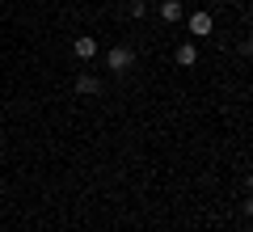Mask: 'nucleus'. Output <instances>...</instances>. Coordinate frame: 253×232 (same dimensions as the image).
<instances>
[{"label":"nucleus","mask_w":253,"mask_h":232,"mask_svg":"<svg viewBox=\"0 0 253 232\" xmlns=\"http://www.w3.org/2000/svg\"><path fill=\"white\" fill-rule=\"evenodd\" d=\"M106 63H110L114 72H131V63H135V51H131V46H110Z\"/></svg>","instance_id":"f257e3e1"},{"label":"nucleus","mask_w":253,"mask_h":232,"mask_svg":"<svg viewBox=\"0 0 253 232\" xmlns=\"http://www.w3.org/2000/svg\"><path fill=\"white\" fill-rule=\"evenodd\" d=\"M211 30H215V21H211V13H190V34H194V38L211 34Z\"/></svg>","instance_id":"f03ea898"},{"label":"nucleus","mask_w":253,"mask_h":232,"mask_svg":"<svg viewBox=\"0 0 253 232\" xmlns=\"http://www.w3.org/2000/svg\"><path fill=\"white\" fill-rule=\"evenodd\" d=\"M76 93H81V97H89V93L97 97V93H101V81L93 76V72H81V76H76Z\"/></svg>","instance_id":"7ed1b4c3"},{"label":"nucleus","mask_w":253,"mask_h":232,"mask_svg":"<svg viewBox=\"0 0 253 232\" xmlns=\"http://www.w3.org/2000/svg\"><path fill=\"white\" fill-rule=\"evenodd\" d=\"M72 51H76V59H93V55H97V38L93 34H81L72 43Z\"/></svg>","instance_id":"20e7f679"},{"label":"nucleus","mask_w":253,"mask_h":232,"mask_svg":"<svg viewBox=\"0 0 253 232\" xmlns=\"http://www.w3.org/2000/svg\"><path fill=\"white\" fill-rule=\"evenodd\" d=\"M173 59H177L181 68H194V63H199V46H194V43H181V46H177V55H173Z\"/></svg>","instance_id":"39448f33"},{"label":"nucleus","mask_w":253,"mask_h":232,"mask_svg":"<svg viewBox=\"0 0 253 232\" xmlns=\"http://www.w3.org/2000/svg\"><path fill=\"white\" fill-rule=\"evenodd\" d=\"M161 17L169 21V26H173V21H181V17H186V9H181V0H161Z\"/></svg>","instance_id":"423d86ee"},{"label":"nucleus","mask_w":253,"mask_h":232,"mask_svg":"<svg viewBox=\"0 0 253 232\" xmlns=\"http://www.w3.org/2000/svg\"><path fill=\"white\" fill-rule=\"evenodd\" d=\"M126 13H131V17H144L148 4H144V0H131V4H126Z\"/></svg>","instance_id":"0eeeda50"}]
</instances>
